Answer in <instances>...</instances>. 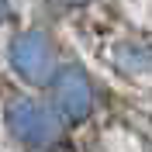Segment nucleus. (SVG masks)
<instances>
[{
  "mask_svg": "<svg viewBox=\"0 0 152 152\" xmlns=\"http://www.w3.org/2000/svg\"><path fill=\"white\" fill-rule=\"evenodd\" d=\"M4 124L14 142H21L24 149L48 152L62 142V121L52 107L38 104L31 97H10L4 107Z\"/></svg>",
  "mask_w": 152,
  "mask_h": 152,
  "instance_id": "1",
  "label": "nucleus"
},
{
  "mask_svg": "<svg viewBox=\"0 0 152 152\" xmlns=\"http://www.w3.org/2000/svg\"><path fill=\"white\" fill-rule=\"evenodd\" d=\"M10 69L31 86H52L56 80V59H52V42L42 28H28L14 35L10 42Z\"/></svg>",
  "mask_w": 152,
  "mask_h": 152,
  "instance_id": "2",
  "label": "nucleus"
},
{
  "mask_svg": "<svg viewBox=\"0 0 152 152\" xmlns=\"http://www.w3.org/2000/svg\"><path fill=\"white\" fill-rule=\"evenodd\" d=\"M97 107V94L90 76L80 66H62L52 80V111L62 124H83Z\"/></svg>",
  "mask_w": 152,
  "mask_h": 152,
  "instance_id": "3",
  "label": "nucleus"
},
{
  "mask_svg": "<svg viewBox=\"0 0 152 152\" xmlns=\"http://www.w3.org/2000/svg\"><path fill=\"white\" fill-rule=\"evenodd\" d=\"M111 62L121 76H149L152 73V45L142 42H124L111 52Z\"/></svg>",
  "mask_w": 152,
  "mask_h": 152,
  "instance_id": "4",
  "label": "nucleus"
},
{
  "mask_svg": "<svg viewBox=\"0 0 152 152\" xmlns=\"http://www.w3.org/2000/svg\"><path fill=\"white\" fill-rule=\"evenodd\" d=\"M4 18H7V0H0V24H4Z\"/></svg>",
  "mask_w": 152,
  "mask_h": 152,
  "instance_id": "5",
  "label": "nucleus"
}]
</instances>
